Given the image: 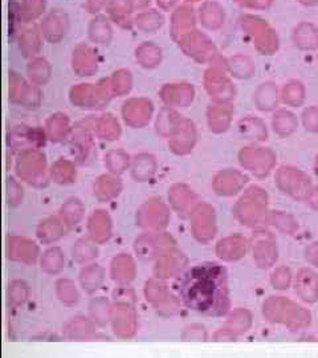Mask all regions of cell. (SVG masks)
<instances>
[{"label":"cell","instance_id":"6da1fadb","mask_svg":"<svg viewBox=\"0 0 318 358\" xmlns=\"http://www.w3.org/2000/svg\"><path fill=\"white\" fill-rule=\"evenodd\" d=\"M179 294L183 304L198 315H224L229 308L227 272L217 263L196 264L182 278Z\"/></svg>","mask_w":318,"mask_h":358},{"label":"cell","instance_id":"7a4b0ae2","mask_svg":"<svg viewBox=\"0 0 318 358\" xmlns=\"http://www.w3.org/2000/svg\"><path fill=\"white\" fill-rule=\"evenodd\" d=\"M297 288L300 294L308 300V301H315L318 297V278L310 271H304L301 272Z\"/></svg>","mask_w":318,"mask_h":358},{"label":"cell","instance_id":"3957f363","mask_svg":"<svg viewBox=\"0 0 318 358\" xmlns=\"http://www.w3.org/2000/svg\"><path fill=\"white\" fill-rule=\"evenodd\" d=\"M308 257L312 263H315L318 267V244L312 245L309 250H308Z\"/></svg>","mask_w":318,"mask_h":358},{"label":"cell","instance_id":"277c9868","mask_svg":"<svg viewBox=\"0 0 318 358\" xmlns=\"http://www.w3.org/2000/svg\"><path fill=\"white\" fill-rule=\"evenodd\" d=\"M312 202H313L318 208V189L316 192H313V195H312Z\"/></svg>","mask_w":318,"mask_h":358},{"label":"cell","instance_id":"5b68a950","mask_svg":"<svg viewBox=\"0 0 318 358\" xmlns=\"http://www.w3.org/2000/svg\"><path fill=\"white\" fill-rule=\"evenodd\" d=\"M317 174H318V165H317Z\"/></svg>","mask_w":318,"mask_h":358}]
</instances>
